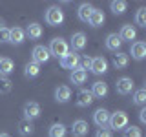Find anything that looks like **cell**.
I'll return each instance as SVG.
<instances>
[{
    "mask_svg": "<svg viewBox=\"0 0 146 137\" xmlns=\"http://www.w3.org/2000/svg\"><path fill=\"white\" fill-rule=\"evenodd\" d=\"M49 55H53V57L57 59H62L64 55H66L68 51H70V46H68V42L64 39H60V37H57V39H53L51 42H49V48H48Z\"/></svg>",
    "mask_w": 146,
    "mask_h": 137,
    "instance_id": "cell-1",
    "label": "cell"
},
{
    "mask_svg": "<svg viewBox=\"0 0 146 137\" xmlns=\"http://www.w3.org/2000/svg\"><path fill=\"white\" fill-rule=\"evenodd\" d=\"M44 18H46V22H48L49 26H60L64 22V11L58 6H51L48 11H46Z\"/></svg>",
    "mask_w": 146,
    "mask_h": 137,
    "instance_id": "cell-2",
    "label": "cell"
},
{
    "mask_svg": "<svg viewBox=\"0 0 146 137\" xmlns=\"http://www.w3.org/2000/svg\"><path fill=\"white\" fill-rule=\"evenodd\" d=\"M110 128L111 130H124V128L128 126V115L124 112H115V113H110Z\"/></svg>",
    "mask_w": 146,
    "mask_h": 137,
    "instance_id": "cell-3",
    "label": "cell"
},
{
    "mask_svg": "<svg viewBox=\"0 0 146 137\" xmlns=\"http://www.w3.org/2000/svg\"><path fill=\"white\" fill-rule=\"evenodd\" d=\"M49 51H48V48H44V46H35L33 48V53H31V59L33 61L31 62H35V64H44V62H48L49 61Z\"/></svg>",
    "mask_w": 146,
    "mask_h": 137,
    "instance_id": "cell-4",
    "label": "cell"
},
{
    "mask_svg": "<svg viewBox=\"0 0 146 137\" xmlns=\"http://www.w3.org/2000/svg\"><path fill=\"white\" fill-rule=\"evenodd\" d=\"M79 55L75 51H68L64 57L60 59V66L66 68V70H75V68H79Z\"/></svg>",
    "mask_w": 146,
    "mask_h": 137,
    "instance_id": "cell-5",
    "label": "cell"
},
{
    "mask_svg": "<svg viewBox=\"0 0 146 137\" xmlns=\"http://www.w3.org/2000/svg\"><path fill=\"white\" fill-rule=\"evenodd\" d=\"M90 70L93 71L95 75H102V73L108 71V61H106L104 57H95V59H91Z\"/></svg>",
    "mask_w": 146,
    "mask_h": 137,
    "instance_id": "cell-6",
    "label": "cell"
},
{
    "mask_svg": "<svg viewBox=\"0 0 146 137\" xmlns=\"http://www.w3.org/2000/svg\"><path fill=\"white\" fill-rule=\"evenodd\" d=\"M115 88H117V93L128 95V93H131V91H133V80H131L130 77H122V79L117 80Z\"/></svg>",
    "mask_w": 146,
    "mask_h": 137,
    "instance_id": "cell-7",
    "label": "cell"
},
{
    "mask_svg": "<svg viewBox=\"0 0 146 137\" xmlns=\"http://www.w3.org/2000/svg\"><path fill=\"white\" fill-rule=\"evenodd\" d=\"M93 122L99 128H106L108 122H110V112H108V110H104V108H99L97 112L93 113Z\"/></svg>",
    "mask_w": 146,
    "mask_h": 137,
    "instance_id": "cell-8",
    "label": "cell"
},
{
    "mask_svg": "<svg viewBox=\"0 0 146 137\" xmlns=\"http://www.w3.org/2000/svg\"><path fill=\"white\" fill-rule=\"evenodd\" d=\"M40 115V104L38 102H26L24 104V119L31 121V119H36Z\"/></svg>",
    "mask_w": 146,
    "mask_h": 137,
    "instance_id": "cell-9",
    "label": "cell"
},
{
    "mask_svg": "<svg viewBox=\"0 0 146 137\" xmlns=\"http://www.w3.org/2000/svg\"><path fill=\"white\" fill-rule=\"evenodd\" d=\"M88 130H90L88 122L82 121V119L75 121V122H73V126H71V134H73V137H84V135H88Z\"/></svg>",
    "mask_w": 146,
    "mask_h": 137,
    "instance_id": "cell-10",
    "label": "cell"
},
{
    "mask_svg": "<svg viewBox=\"0 0 146 137\" xmlns=\"http://www.w3.org/2000/svg\"><path fill=\"white\" fill-rule=\"evenodd\" d=\"M91 102H93V95H91V91H88V90H80L79 93H77V106L88 108Z\"/></svg>",
    "mask_w": 146,
    "mask_h": 137,
    "instance_id": "cell-11",
    "label": "cell"
},
{
    "mask_svg": "<svg viewBox=\"0 0 146 137\" xmlns=\"http://www.w3.org/2000/svg\"><path fill=\"white\" fill-rule=\"evenodd\" d=\"M131 57L135 59V61H143V59L146 57V44L144 42H133L131 44V49H130Z\"/></svg>",
    "mask_w": 146,
    "mask_h": 137,
    "instance_id": "cell-12",
    "label": "cell"
},
{
    "mask_svg": "<svg viewBox=\"0 0 146 137\" xmlns=\"http://www.w3.org/2000/svg\"><path fill=\"white\" fill-rule=\"evenodd\" d=\"M71 99V90L70 86H58L57 90H55V100L57 102H68V100Z\"/></svg>",
    "mask_w": 146,
    "mask_h": 137,
    "instance_id": "cell-13",
    "label": "cell"
},
{
    "mask_svg": "<svg viewBox=\"0 0 146 137\" xmlns=\"http://www.w3.org/2000/svg\"><path fill=\"white\" fill-rule=\"evenodd\" d=\"M42 33H44V31H42V26L36 24V22H31V24L26 27V33L24 35H27L31 40H38L40 37H42Z\"/></svg>",
    "mask_w": 146,
    "mask_h": 137,
    "instance_id": "cell-14",
    "label": "cell"
},
{
    "mask_svg": "<svg viewBox=\"0 0 146 137\" xmlns=\"http://www.w3.org/2000/svg\"><path fill=\"white\" fill-rule=\"evenodd\" d=\"M86 79H88V73H86L84 70H80V68H75V70L71 71V75H70V80H71L75 86L84 84Z\"/></svg>",
    "mask_w": 146,
    "mask_h": 137,
    "instance_id": "cell-15",
    "label": "cell"
},
{
    "mask_svg": "<svg viewBox=\"0 0 146 137\" xmlns=\"http://www.w3.org/2000/svg\"><path fill=\"white\" fill-rule=\"evenodd\" d=\"M106 48L110 49V51H117L119 48L122 46V40H121V37H119L117 33H110L108 37H106Z\"/></svg>",
    "mask_w": 146,
    "mask_h": 137,
    "instance_id": "cell-16",
    "label": "cell"
},
{
    "mask_svg": "<svg viewBox=\"0 0 146 137\" xmlns=\"http://www.w3.org/2000/svg\"><path fill=\"white\" fill-rule=\"evenodd\" d=\"M104 20H106V17H104V13L100 11V9H93V11H91V15H90V18H88L90 26H93V27L102 26Z\"/></svg>",
    "mask_w": 146,
    "mask_h": 137,
    "instance_id": "cell-17",
    "label": "cell"
},
{
    "mask_svg": "<svg viewBox=\"0 0 146 137\" xmlns=\"http://www.w3.org/2000/svg\"><path fill=\"white\" fill-rule=\"evenodd\" d=\"M71 48L75 49V51H79V49H84L86 48V35L84 33H73L71 35Z\"/></svg>",
    "mask_w": 146,
    "mask_h": 137,
    "instance_id": "cell-18",
    "label": "cell"
},
{
    "mask_svg": "<svg viewBox=\"0 0 146 137\" xmlns=\"http://www.w3.org/2000/svg\"><path fill=\"white\" fill-rule=\"evenodd\" d=\"M91 95H93V97H99V99L106 97L108 95V84L102 82V80H97L93 84V88H91Z\"/></svg>",
    "mask_w": 146,
    "mask_h": 137,
    "instance_id": "cell-19",
    "label": "cell"
},
{
    "mask_svg": "<svg viewBox=\"0 0 146 137\" xmlns=\"http://www.w3.org/2000/svg\"><path fill=\"white\" fill-rule=\"evenodd\" d=\"M24 39H26L24 29H20V27H11L9 29V42L11 44H22Z\"/></svg>",
    "mask_w": 146,
    "mask_h": 137,
    "instance_id": "cell-20",
    "label": "cell"
},
{
    "mask_svg": "<svg viewBox=\"0 0 146 137\" xmlns=\"http://www.w3.org/2000/svg\"><path fill=\"white\" fill-rule=\"evenodd\" d=\"M93 6H91L90 2H84V4H80L79 6V11H77V15H79V20H82V22H88V18H90V15H91V11H93Z\"/></svg>",
    "mask_w": 146,
    "mask_h": 137,
    "instance_id": "cell-21",
    "label": "cell"
},
{
    "mask_svg": "<svg viewBox=\"0 0 146 137\" xmlns=\"http://www.w3.org/2000/svg\"><path fill=\"white\" fill-rule=\"evenodd\" d=\"M35 132V126H33V122L31 121H27V119H22L20 122H18V134L20 135H24V137H27V135H31Z\"/></svg>",
    "mask_w": 146,
    "mask_h": 137,
    "instance_id": "cell-22",
    "label": "cell"
},
{
    "mask_svg": "<svg viewBox=\"0 0 146 137\" xmlns=\"http://www.w3.org/2000/svg\"><path fill=\"white\" fill-rule=\"evenodd\" d=\"M128 55L126 53H121V51H117L115 55H113V66L117 68V70H124V68L128 66Z\"/></svg>",
    "mask_w": 146,
    "mask_h": 137,
    "instance_id": "cell-23",
    "label": "cell"
},
{
    "mask_svg": "<svg viewBox=\"0 0 146 137\" xmlns=\"http://www.w3.org/2000/svg\"><path fill=\"white\" fill-rule=\"evenodd\" d=\"M15 70V64L11 59H0V77H7Z\"/></svg>",
    "mask_w": 146,
    "mask_h": 137,
    "instance_id": "cell-24",
    "label": "cell"
},
{
    "mask_svg": "<svg viewBox=\"0 0 146 137\" xmlns=\"http://www.w3.org/2000/svg\"><path fill=\"white\" fill-rule=\"evenodd\" d=\"M121 40H133L135 37H137V31H135V27L133 26H130V24H126V26H122V29H121Z\"/></svg>",
    "mask_w": 146,
    "mask_h": 137,
    "instance_id": "cell-25",
    "label": "cell"
},
{
    "mask_svg": "<svg viewBox=\"0 0 146 137\" xmlns=\"http://www.w3.org/2000/svg\"><path fill=\"white\" fill-rule=\"evenodd\" d=\"M40 73V66L35 62H27L26 68H24V75L27 77V79H33V77H36Z\"/></svg>",
    "mask_w": 146,
    "mask_h": 137,
    "instance_id": "cell-26",
    "label": "cell"
},
{
    "mask_svg": "<svg viewBox=\"0 0 146 137\" xmlns=\"http://www.w3.org/2000/svg\"><path fill=\"white\" fill-rule=\"evenodd\" d=\"M110 7H111V13H113V15H122V13L126 11L128 4L124 2V0H113V2L110 4Z\"/></svg>",
    "mask_w": 146,
    "mask_h": 137,
    "instance_id": "cell-27",
    "label": "cell"
},
{
    "mask_svg": "<svg viewBox=\"0 0 146 137\" xmlns=\"http://www.w3.org/2000/svg\"><path fill=\"white\" fill-rule=\"evenodd\" d=\"M49 137H66V126L60 124V122H55L49 128Z\"/></svg>",
    "mask_w": 146,
    "mask_h": 137,
    "instance_id": "cell-28",
    "label": "cell"
},
{
    "mask_svg": "<svg viewBox=\"0 0 146 137\" xmlns=\"http://www.w3.org/2000/svg\"><path fill=\"white\" fill-rule=\"evenodd\" d=\"M13 88V82L7 79V77H0V95H6L9 93Z\"/></svg>",
    "mask_w": 146,
    "mask_h": 137,
    "instance_id": "cell-29",
    "label": "cell"
},
{
    "mask_svg": "<svg viewBox=\"0 0 146 137\" xmlns=\"http://www.w3.org/2000/svg\"><path fill=\"white\" fill-rule=\"evenodd\" d=\"M133 102L139 104V106H144V102H146V90L144 88L137 90L135 93H133Z\"/></svg>",
    "mask_w": 146,
    "mask_h": 137,
    "instance_id": "cell-30",
    "label": "cell"
},
{
    "mask_svg": "<svg viewBox=\"0 0 146 137\" xmlns=\"http://www.w3.org/2000/svg\"><path fill=\"white\" fill-rule=\"evenodd\" d=\"M135 22H137V26H139V27H146V9L144 7H141L139 11H137Z\"/></svg>",
    "mask_w": 146,
    "mask_h": 137,
    "instance_id": "cell-31",
    "label": "cell"
},
{
    "mask_svg": "<svg viewBox=\"0 0 146 137\" xmlns=\"http://www.w3.org/2000/svg\"><path fill=\"white\" fill-rule=\"evenodd\" d=\"M126 135L124 137H143V132H141V128L137 126H126Z\"/></svg>",
    "mask_w": 146,
    "mask_h": 137,
    "instance_id": "cell-32",
    "label": "cell"
},
{
    "mask_svg": "<svg viewBox=\"0 0 146 137\" xmlns=\"http://www.w3.org/2000/svg\"><path fill=\"white\" fill-rule=\"evenodd\" d=\"M90 66H91V57H82L79 59V68L80 70H90Z\"/></svg>",
    "mask_w": 146,
    "mask_h": 137,
    "instance_id": "cell-33",
    "label": "cell"
},
{
    "mask_svg": "<svg viewBox=\"0 0 146 137\" xmlns=\"http://www.w3.org/2000/svg\"><path fill=\"white\" fill-rule=\"evenodd\" d=\"M95 137H113V132L110 130V128H99Z\"/></svg>",
    "mask_w": 146,
    "mask_h": 137,
    "instance_id": "cell-34",
    "label": "cell"
},
{
    "mask_svg": "<svg viewBox=\"0 0 146 137\" xmlns=\"http://www.w3.org/2000/svg\"><path fill=\"white\" fill-rule=\"evenodd\" d=\"M0 42H9V29H6V27L0 31Z\"/></svg>",
    "mask_w": 146,
    "mask_h": 137,
    "instance_id": "cell-35",
    "label": "cell"
},
{
    "mask_svg": "<svg viewBox=\"0 0 146 137\" xmlns=\"http://www.w3.org/2000/svg\"><path fill=\"white\" fill-rule=\"evenodd\" d=\"M139 119H141V122H146V108H143L139 112Z\"/></svg>",
    "mask_w": 146,
    "mask_h": 137,
    "instance_id": "cell-36",
    "label": "cell"
},
{
    "mask_svg": "<svg viewBox=\"0 0 146 137\" xmlns=\"http://www.w3.org/2000/svg\"><path fill=\"white\" fill-rule=\"evenodd\" d=\"M2 29H4V20L0 18V31H2Z\"/></svg>",
    "mask_w": 146,
    "mask_h": 137,
    "instance_id": "cell-37",
    "label": "cell"
},
{
    "mask_svg": "<svg viewBox=\"0 0 146 137\" xmlns=\"http://www.w3.org/2000/svg\"><path fill=\"white\" fill-rule=\"evenodd\" d=\"M0 137H11L9 134H0Z\"/></svg>",
    "mask_w": 146,
    "mask_h": 137,
    "instance_id": "cell-38",
    "label": "cell"
}]
</instances>
